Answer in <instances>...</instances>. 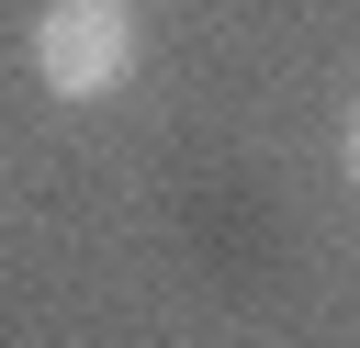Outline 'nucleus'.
<instances>
[{"instance_id": "obj_1", "label": "nucleus", "mask_w": 360, "mask_h": 348, "mask_svg": "<svg viewBox=\"0 0 360 348\" xmlns=\"http://www.w3.org/2000/svg\"><path fill=\"white\" fill-rule=\"evenodd\" d=\"M34 79L56 101H112L135 79V11L124 0H45L34 22Z\"/></svg>"}, {"instance_id": "obj_2", "label": "nucleus", "mask_w": 360, "mask_h": 348, "mask_svg": "<svg viewBox=\"0 0 360 348\" xmlns=\"http://www.w3.org/2000/svg\"><path fill=\"white\" fill-rule=\"evenodd\" d=\"M349 180H360V112H349Z\"/></svg>"}]
</instances>
